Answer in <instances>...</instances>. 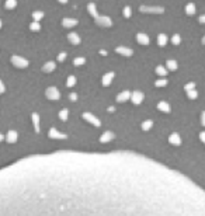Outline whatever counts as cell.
Segmentation results:
<instances>
[{"label": "cell", "mask_w": 205, "mask_h": 216, "mask_svg": "<svg viewBox=\"0 0 205 216\" xmlns=\"http://www.w3.org/2000/svg\"><path fill=\"white\" fill-rule=\"evenodd\" d=\"M30 29H31V31H40V29H41L40 22H38V21H33L31 24H30Z\"/></svg>", "instance_id": "e0dca14e"}, {"label": "cell", "mask_w": 205, "mask_h": 216, "mask_svg": "<svg viewBox=\"0 0 205 216\" xmlns=\"http://www.w3.org/2000/svg\"><path fill=\"white\" fill-rule=\"evenodd\" d=\"M165 84H166V80H160L156 83V86H165Z\"/></svg>", "instance_id": "d4e9b609"}, {"label": "cell", "mask_w": 205, "mask_h": 216, "mask_svg": "<svg viewBox=\"0 0 205 216\" xmlns=\"http://www.w3.org/2000/svg\"><path fill=\"white\" fill-rule=\"evenodd\" d=\"M65 58H66V53H65V52H62V53H61V55L58 56V60H61V62H62V60H63Z\"/></svg>", "instance_id": "603a6c76"}, {"label": "cell", "mask_w": 205, "mask_h": 216, "mask_svg": "<svg viewBox=\"0 0 205 216\" xmlns=\"http://www.w3.org/2000/svg\"><path fill=\"white\" fill-rule=\"evenodd\" d=\"M0 216H205V190L124 152H54L0 169Z\"/></svg>", "instance_id": "6da1fadb"}, {"label": "cell", "mask_w": 205, "mask_h": 216, "mask_svg": "<svg viewBox=\"0 0 205 216\" xmlns=\"http://www.w3.org/2000/svg\"><path fill=\"white\" fill-rule=\"evenodd\" d=\"M167 66L170 67V70H176L177 69V63L174 60H167Z\"/></svg>", "instance_id": "d6986e66"}, {"label": "cell", "mask_w": 205, "mask_h": 216, "mask_svg": "<svg viewBox=\"0 0 205 216\" xmlns=\"http://www.w3.org/2000/svg\"><path fill=\"white\" fill-rule=\"evenodd\" d=\"M198 21H200V22H202V24H204V22H205V14L200 15V19H198Z\"/></svg>", "instance_id": "cb8c5ba5"}, {"label": "cell", "mask_w": 205, "mask_h": 216, "mask_svg": "<svg viewBox=\"0 0 205 216\" xmlns=\"http://www.w3.org/2000/svg\"><path fill=\"white\" fill-rule=\"evenodd\" d=\"M75 83H76L75 77H73V76H70V77H69V80H68V86H73Z\"/></svg>", "instance_id": "7402d4cb"}, {"label": "cell", "mask_w": 205, "mask_h": 216, "mask_svg": "<svg viewBox=\"0 0 205 216\" xmlns=\"http://www.w3.org/2000/svg\"><path fill=\"white\" fill-rule=\"evenodd\" d=\"M11 62L14 63L17 67H26V66H28V62H27L26 59L20 58V56H13V58H11Z\"/></svg>", "instance_id": "277c9868"}, {"label": "cell", "mask_w": 205, "mask_h": 216, "mask_svg": "<svg viewBox=\"0 0 205 216\" xmlns=\"http://www.w3.org/2000/svg\"><path fill=\"white\" fill-rule=\"evenodd\" d=\"M139 10L148 14H163L165 13V9L162 6H141Z\"/></svg>", "instance_id": "7a4b0ae2"}, {"label": "cell", "mask_w": 205, "mask_h": 216, "mask_svg": "<svg viewBox=\"0 0 205 216\" xmlns=\"http://www.w3.org/2000/svg\"><path fill=\"white\" fill-rule=\"evenodd\" d=\"M114 77V73H107L106 76H104V79H102V84H110V81H111V79Z\"/></svg>", "instance_id": "9a60e30c"}, {"label": "cell", "mask_w": 205, "mask_h": 216, "mask_svg": "<svg viewBox=\"0 0 205 216\" xmlns=\"http://www.w3.org/2000/svg\"><path fill=\"white\" fill-rule=\"evenodd\" d=\"M68 38H69V41L72 44H75V45L80 44V37L77 35V33H70L69 35H68Z\"/></svg>", "instance_id": "52a82bcc"}, {"label": "cell", "mask_w": 205, "mask_h": 216, "mask_svg": "<svg viewBox=\"0 0 205 216\" xmlns=\"http://www.w3.org/2000/svg\"><path fill=\"white\" fill-rule=\"evenodd\" d=\"M59 3H62V4H65V3H68V0H58Z\"/></svg>", "instance_id": "4316f807"}, {"label": "cell", "mask_w": 205, "mask_h": 216, "mask_svg": "<svg viewBox=\"0 0 205 216\" xmlns=\"http://www.w3.org/2000/svg\"><path fill=\"white\" fill-rule=\"evenodd\" d=\"M4 91V86H3V83L0 81V93H3Z\"/></svg>", "instance_id": "484cf974"}, {"label": "cell", "mask_w": 205, "mask_h": 216, "mask_svg": "<svg viewBox=\"0 0 205 216\" xmlns=\"http://www.w3.org/2000/svg\"><path fill=\"white\" fill-rule=\"evenodd\" d=\"M87 11L90 13V15H93V17H94V19L99 15V14H97V10H96V4L94 3H89L87 4Z\"/></svg>", "instance_id": "8fae6325"}, {"label": "cell", "mask_w": 205, "mask_h": 216, "mask_svg": "<svg viewBox=\"0 0 205 216\" xmlns=\"http://www.w3.org/2000/svg\"><path fill=\"white\" fill-rule=\"evenodd\" d=\"M158 42L160 46H165V45L167 44V35H166V34H160L158 37Z\"/></svg>", "instance_id": "4fadbf2b"}, {"label": "cell", "mask_w": 205, "mask_h": 216, "mask_svg": "<svg viewBox=\"0 0 205 216\" xmlns=\"http://www.w3.org/2000/svg\"><path fill=\"white\" fill-rule=\"evenodd\" d=\"M186 13L187 15H194L195 14V4L194 3H188L186 6Z\"/></svg>", "instance_id": "30bf717a"}, {"label": "cell", "mask_w": 205, "mask_h": 216, "mask_svg": "<svg viewBox=\"0 0 205 216\" xmlns=\"http://www.w3.org/2000/svg\"><path fill=\"white\" fill-rule=\"evenodd\" d=\"M202 44H205V37H204V38H202Z\"/></svg>", "instance_id": "f1b7e54d"}, {"label": "cell", "mask_w": 205, "mask_h": 216, "mask_svg": "<svg viewBox=\"0 0 205 216\" xmlns=\"http://www.w3.org/2000/svg\"><path fill=\"white\" fill-rule=\"evenodd\" d=\"M44 17V11H41V10H35L33 13V19H34V21H38L40 22V20Z\"/></svg>", "instance_id": "7c38bea8"}, {"label": "cell", "mask_w": 205, "mask_h": 216, "mask_svg": "<svg viewBox=\"0 0 205 216\" xmlns=\"http://www.w3.org/2000/svg\"><path fill=\"white\" fill-rule=\"evenodd\" d=\"M83 63H84V58H77V59H75V65H76V66L83 65Z\"/></svg>", "instance_id": "ffe728a7"}, {"label": "cell", "mask_w": 205, "mask_h": 216, "mask_svg": "<svg viewBox=\"0 0 205 216\" xmlns=\"http://www.w3.org/2000/svg\"><path fill=\"white\" fill-rule=\"evenodd\" d=\"M180 41H181L180 35H179V34H174V35H173V38H172V42H173L174 45H179V44H180Z\"/></svg>", "instance_id": "ac0fdd59"}, {"label": "cell", "mask_w": 205, "mask_h": 216, "mask_svg": "<svg viewBox=\"0 0 205 216\" xmlns=\"http://www.w3.org/2000/svg\"><path fill=\"white\" fill-rule=\"evenodd\" d=\"M156 72H158L159 74H162V76H165V74H166V70L163 69V67H162V66H159L158 69H156Z\"/></svg>", "instance_id": "44dd1931"}, {"label": "cell", "mask_w": 205, "mask_h": 216, "mask_svg": "<svg viewBox=\"0 0 205 216\" xmlns=\"http://www.w3.org/2000/svg\"><path fill=\"white\" fill-rule=\"evenodd\" d=\"M96 24L100 27H111L113 26V21H111V19L108 17V15H97L94 19Z\"/></svg>", "instance_id": "3957f363"}, {"label": "cell", "mask_w": 205, "mask_h": 216, "mask_svg": "<svg viewBox=\"0 0 205 216\" xmlns=\"http://www.w3.org/2000/svg\"><path fill=\"white\" fill-rule=\"evenodd\" d=\"M117 52L118 53H121V55H125V56H131L132 55V49H129V48H124V46H118Z\"/></svg>", "instance_id": "ba28073f"}, {"label": "cell", "mask_w": 205, "mask_h": 216, "mask_svg": "<svg viewBox=\"0 0 205 216\" xmlns=\"http://www.w3.org/2000/svg\"><path fill=\"white\" fill-rule=\"evenodd\" d=\"M4 7L7 9V10H14V9L17 7V0H6Z\"/></svg>", "instance_id": "9c48e42d"}, {"label": "cell", "mask_w": 205, "mask_h": 216, "mask_svg": "<svg viewBox=\"0 0 205 216\" xmlns=\"http://www.w3.org/2000/svg\"><path fill=\"white\" fill-rule=\"evenodd\" d=\"M122 14H124V17H125V19H129V17L132 15L131 7H129V6H125V7H124V10H122Z\"/></svg>", "instance_id": "2e32d148"}, {"label": "cell", "mask_w": 205, "mask_h": 216, "mask_svg": "<svg viewBox=\"0 0 205 216\" xmlns=\"http://www.w3.org/2000/svg\"><path fill=\"white\" fill-rule=\"evenodd\" d=\"M2 26H3V22H2V20H0V28H2Z\"/></svg>", "instance_id": "83f0119b"}, {"label": "cell", "mask_w": 205, "mask_h": 216, "mask_svg": "<svg viewBox=\"0 0 205 216\" xmlns=\"http://www.w3.org/2000/svg\"><path fill=\"white\" fill-rule=\"evenodd\" d=\"M77 20L76 19H68V17H65V19L62 20V26L66 27V28H70V27H75L77 26Z\"/></svg>", "instance_id": "5b68a950"}, {"label": "cell", "mask_w": 205, "mask_h": 216, "mask_svg": "<svg viewBox=\"0 0 205 216\" xmlns=\"http://www.w3.org/2000/svg\"><path fill=\"white\" fill-rule=\"evenodd\" d=\"M136 39H138V42L142 45H148L149 44V37H148L146 34H143V33H139L138 35H136Z\"/></svg>", "instance_id": "8992f818"}, {"label": "cell", "mask_w": 205, "mask_h": 216, "mask_svg": "<svg viewBox=\"0 0 205 216\" xmlns=\"http://www.w3.org/2000/svg\"><path fill=\"white\" fill-rule=\"evenodd\" d=\"M54 69H55V63H54V62H48L47 65L42 67V70H44V72H51V70H54Z\"/></svg>", "instance_id": "5bb4252c"}]
</instances>
